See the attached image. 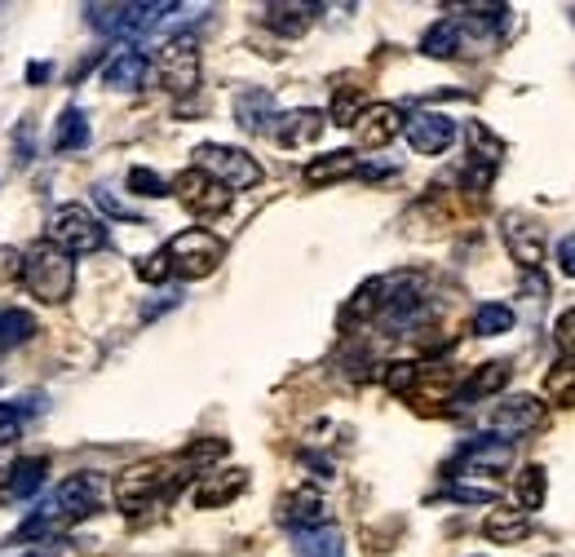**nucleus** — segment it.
<instances>
[{
  "label": "nucleus",
  "mask_w": 575,
  "mask_h": 557,
  "mask_svg": "<svg viewBox=\"0 0 575 557\" xmlns=\"http://www.w3.org/2000/svg\"><path fill=\"white\" fill-rule=\"evenodd\" d=\"M173 190H177V199H182L195 217H221V212L230 208V190H226L221 182H212L208 173H199V169L177 173V177H173Z\"/></svg>",
  "instance_id": "9"
},
{
  "label": "nucleus",
  "mask_w": 575,
  "mask_h": 557,
  "mask_svg": "<svg viewBox=\"0 0 575 557\" xmlns=\"http://www.w3.org/2000/svg\"><path fill=\"white\" fill-rule=\"evenodd\" d=\"M557 270H562L566 279H575V231L557 244Z\"/></svg>",
  "instance_id": "40"
},
{
  "label": "nucleus",
  "mask_w": 575,
  "mask_h": 557,
  "mask_svg": "<svg viewBox=\"0 0 575 557\" xmlns=\"http://www.w3.org/2000/svg\"><path fill=\"white\" fill-rule=\"evenodd\" d=\"M169 275H173L169 253H151V257H142V262H138V279H147V283H164Z\"/></svg>",
  "instance_id": "37"
},
{
  "label": "nucleus",
  "mask_w": 575,
  "mask_h": 557,
  "mask_svg": "<svg viewBox=\"0 0 575 557\" xmlns=\"http://www.w3.org/2000/svg\"><path fill=\"white\" fill-rule=\"evenodd\" d=\"M249 474L244 469H221V474H204V483L195 487V509H221L235 496H244Z\"/></svg>",
  "instance_id": "17"
},
{
  "label": "nucleus",
  "mask_w": 575,
  "mask_h": 557,
  "mask_svg": "<svg viewBox=\"0 0 575 557\" xmlns=\"http://www.w3.org/2000/svg\"><path fill=\"white\" fill-rule=\"evenodd\" d=\"M470 151H474V164H487V169H496V164H501V155H505L501 138H496V134H487L479 120L470 125Z\"/></svg>",
  "instance_id": "33"
},
{
  "label": "nucleus",
  "mask_w": 575,
  "mask_h": 557,
  "mask_svg": "<svg viewBox=\"0 0 575 557\" xmlns=\"http://www.w3.org/2000/svg\"><path fill=\"white\" fill-rule=\"evenodd\" d=\"M474 332L479 337H505V332H514V310L501 305V301H487L474 310Z\"/></svg>",
  "instance_id": "29"
},
{
  "label": "nucleus",
  "mask_w": 575,
  "mask_h": 557,
  "mask_svg": "<svg viewBox=\"0 0 575 557\" xmlns=\"http://www.w3.org/2000/svg\"><path fill=\"white\" fill-rule=\"evenodd\" d=\"M501 240H505L509 257H514L527 275H536V270L544 266V227H540L536 217L505 212V217H501Z\"/></svg>",
  "instance_id": "8"
},
{
  "label": "nucleus",
  "mask_w": 575,
  "mask_h": 557,
  "mask_svg": "<svg viewBox=\"0 0 575 557\" xmlns=\"http://www.w3.org/2000/svg\"><path fill=\"white\" fill-rule=\"evenodd\" d=\"M23 433V420L14 416V407H0V448H5V442H14Z\"/></svg>",
  "instance_id": "39"
},
{
  "label": "nucleus",
  "mask_w": 575,
  "mask_h": 557,
  "mask_svg": "<svg viewBox=\"0 0 575 557\" xmlns=\"http://www.w3.org/2000/svg\"><path fill=\"white\" fill-rule=\"evenodd\" d=\"M89 27H97L102 36H120V40H138L151 36L156 27H164L173 14H182V5H169V0H125V5H89Z\"/></svg>",
  "instance_id": "3"
},
{
  "label": "nucleus",
  "mask_w": 575,
  "mask_h": 557,
  "mask_svg": "<svg viewBox=\"0 0 575 557\" xmlns=\"http://www.w3.org/2000/svg\"><path fill=\"white\" fill-rule=\"evenodd\" d=\"M275 120V93L271 89H244L235 93V125L244 134H266Z\"/></svg>",
  "instance_id": "18"
},
{
  "label": "nucleus",
  "mask_w": 575,
  "mask_h": 557,
  "mask_svg": "<svg viewBox=\"0 0 575 557\" xmlns=\"http://www.w3.org/2000/svg\"><path fill=\"white\" fill-rule=\"evenodd\" d=\"M364 111H368V97L359 93V89H336V97H332V125H359V116H364Z\"/></svg>",
  "instance_id": "30"
},
{
  "label": "nucleus",
  "mask_w": 575,
  "mask_h": 557,
  "mask_svg": "<svg viewBox=\"0 0 575 557\" xmlns=\"http://www.w3.org/2000/svg\"><path fill=\"white\" fill-rule=\"evenodd\" d=\"M49 244H58L67 257H89L106 244V227L84 204H62L49 217Z\"/></svg>",
  "instance_id": "5"
},
{
  "label": "nucleus",
  "mask_w": 575,
  "mask_h": 557,
  "mask_svg": "<svg viewBox=\"0 0 575 557\" xmlns=\"http://www.w3.org/2000/svg\"><path fill=\"white\" fill-rule=\"evenodd\" d=\"M509 372H514V368H509L505 359H496V363H483V368H479V372H474L465 385L456 390V403H465V407H470V403H479V398H487V394H501V390L509 385Z\"/></svg>",
  "instance_id": "21"
},
{
  "label": "nucleus",
  "mask_w": 575,
  "mask_h": 557,
  "mask_svg": "<svg viewBox=\"0 0 575 557\" xmlns=\"http://www.w3.org/2000/svg\"><path fill=\"white\" fill-rule=\"evenodd\" d=\"M544 390H549V398H553L557 407H575V363H571V359L557 363V368L544 376Z\"/></svg>",
  "instance_id": "31"
},
{
  "label": "nucleus",
  "mask_w": 575,
  "mask_h": 557,
  "mask_svg": "<svg viewBox=\"0 0 575 557\" xmlns=\"http://www.w3.org/2000/svg\"><path fill=\"white\" fill-rule=\"evenodd\" d=\"M310 19H314V5H266L262 10V23L271 27V32H279V36H301L306 27H310Z\"/></svg>",
  "instance_id": "24"
},
{
  "label": "nucleus",
  "mask_w": 575,
  "mask_h": 557,
  "mask_svg": "<svg viewBox=\"0 0 575 557\" xmlns=\"http://www.w3.org/2000/svg\"><path fill=\"white\" fill-rule=\"evenodd\" d=\"M514 465V442L509 438H474L456 456V478L460 474H505Z\"/></svg>",
  "instance_id": "12"
},
{
  "label": "nucleus",
  "mask_w": 575,
  "mask_h": 557,
  "mask_svg": "<svg viewBox=\"0 0 575 557\" xmlns=\"http://www.w3.org/2000/svg\"><path fill=\"white\" fill-rule=\"evenodd\" d=\"M23 288H27L41 305H62V301L71 297V288H76V266H71V257H67L58 244H49V240L32 244V248L23 253Z\"/></svg>",
  "instance_id": "2"
},
{
  "label": "nucleus",
  "mask_w": 575,
  "mask_h": 557,
  "mask_svg": "<svg viewBox=\"0 0 575 557\" xmlns=\"http://www.w3.org/2000/svg\"><path fill=\"white\" fill-rule=\"evenodd\" d=\"M221 456H226V438H199V442H191V448L177 456V465L182 469H199V465H212Z\"/></svg>",
  "instance_id": "32"
},
{
  "label": "nucleus",
  "mask_w": 575,
  "mask_h": 557,
  "mask_svg": "<svg viewBox=\"0 0 575 557\" xmlns=\"http://www.w3.org/2000/svg\"><path fill=\"white\" fill-rule=\"evenodd\" d=\"M553 346H557L562 359L575 363V310H562V314H557V323H553Z\"/></svg>",
  "instance_id": "36"
},
{
  "label": "nucleus",
  "mask_w": 575,
  "mask_h": 557,
  "mask_svg": "<svg viewBox=\"0 0 575 557\" xmlns=\"http://www.w3.org/2000/svg\"><path fill=\"white\" fill-rule=\"evenodd\" d=\"M292 553L297 557H345V544H341L336 526H314V531L292 535Z\"/></svg>",
  "instance_id": "23"
},
{
  "label": "nucleus",
  "mask_w": 575,
  "mask_h": 557,
  "mask_svg": "<svg viewBox=\"0 0 575 557\" xmlns=\"http://www.w3.org/2000/svg\"><path fill=\"white\" fill-rule=\"evenodd\" d=\"M447 496L460 500V504H492V500H496L492 487H447Z\"/></svg>",
  "instance_id": "38"
},
{
  "label": "nucleus",
  "mask_w": 575,
  "mask_h": 557,
  "mask_svg": "<svg viewBox=\"0 0 575 557\" xmlns=\"http://www.w3.org/2000/svg\"><path fill=\"white\" fill-rule=\"evenodd\" d=\"M97 204H102L106 212H115V217H134V221H138V212H134L129 204H120V199H115V195H111L106 186H97Z\"/></svg>",
  "instance_id": "41"
},
{
  "label": "nucleus",
  "mask_w": 575,
  "mask_h": 557,
  "mask_svg": "<svg viewBox=\"0 0 575 557\" xmlns=\"http://www.w3.org/2000/svg\"><path fill=\"white\" fill-rule=\"evenodd\" d=\"M147 76H151V58L138 54V49H125V54H115V58L106 62L102 84H111V89H142Z\"/></svg>",
  "instance_id": "20"
},
{
  "label": "nucleus",
  "mask_w": 575,
  "mask_h": 557,
  "mask_svg": "<svg viewBox=\"0 0 575 557\" xmlns=\"http://www.w3.org/2000/svg\"><path fill=\"white\" fill-rule=\"evenodd\" d=\"M36 337V318L27 310H0V355Z\"/></svg>",
  "instance_id": "27"
},
{
  "label": "nucleus",
  "mask_w": 575,
  "mask_h": 557,
  "mask_svg": "<svg viewBox=\"0 0 575 557\" xmlns=\"http://www.w3.org/2000/svg\"><path fill=\"white\" fill-rule=\"evenodd\" d=\"M323 125H327L323 111H314V106H297V111H288V116H275L271 134H275L279 147L297 151V147H310V142L323 134Z\"/></svg>",
  "instance_id": "15"
},
{
  "label": "nucleus",
  "mask_w": 575,
  "mask_h": 557,
  "mask_svg": "<svg viewBox=\"0 0 575 557\" xmlns=\"http://www.w3.org/2000/svg\"><path fill=\"white\" fill-rule=\"evenodd\" d=\"M527 531H531V522H527L522 509H492V513L483 518V535H487L492 544H518Z\"/></svg>",
  "instance_id": "22"
},
{
  "label": "nucleus",
  "mask_w": 575,
  "mask_h": 557,
  "mask_svg": "<svg viewBox=\"0 0 575 557\" xmlns=\"http://www.w3.org/2000/svg\"><path fill=\"white\" fill-rule=\"evenodd\" d=\"M177 478L182 474H173L169 461H142V465H134V469H125L120 478H115V504H120L125 513H142L156 500L173 496Z\"/></svg>",
  "instance_id": "4"
},
{
  "label": "nucleus",
  "mask_w": 575,
  "mask_h": 557,
  "mask_svg": "<svg viewBox=\"0 0 575 557\" xmlns=\"http://www.w3.org/2000/svg\"><path fill=\"white\" fill-rule=\"evenodd\" d=\"M487 425L496 433H531V429L544 425V403L531 398V394H514V398L496 403V411L487 416Z\"/></svg>",
  "instance_id": "14"
},
{
  "label": "nucleus",
  "mask_w": 575,
  "mask_h": 557,
  "mask_svg": "<svg viewBox=\"0 0 575 557\" xmlns=\"http://www.w3.org/2000/svg\"><path fill=\"white\" fill-rule=\"evenodd\" d=\"M355 134H359V147H368V151L390 147V142L403 134V111L390 106V102H368V111L359 116Z\"/></svg>",
  "instance_id": "13"
},
{
  "label": "nucleus",
  "mask_w": 575,
  "mask_h": 557,
  "mask_svg": "<svg viewBox=\"0 0 575 557\" xmlns=\"http://www.w3.org/2000/svg\"><path fill=\"white\" fill-rule=\"evenodd\" d=\"M544 491H549V483H544V469H540V465H527V469L518 474V483H514V496H518V509H522V513H536V509L544 504Z\"/></svg>",
  "instance_id": "28"
},
{
  "label": "nucleus",
  "mask_w": 575,
  "mask_h": 557,
  "mask_svg": "<svg viewBox=\"0 0 575 557\" xmlns=\"http://www.w3.org/2000/svg\"><path fill=\"white\" fill-rule=\"evenodd\" d=\"M359 155L355 151H327V155H319V160H310L306 164V186H327V182H345V177H359Z\"/></svg>",
  "instance_id": "19"
},
{
  "label": "nucleus",
  "mask_w": 575,
  "mask_h": 557,
  "mask_svg": "<svg viewBox=\"0 0 575 557\" xmlns=\"http://www.w3.org/2000/svg\"><path fill=\"white\" fill-rule=\"evenodd\" d=\"M195 169L208 173L212 182H221L226 190H253L262 182V164L240 151V147H217V142H204L195 151Z\"/></svg>",
  "instance_id": "6"
},
{
  "label": "nucleus",
  "mask_w": 575,
  "mask_h": 557,
  "mask_svg": "<svg viewBox=\"0 0 575 557\" xmlns=\"http://www.w3.org/2000/svg\"><path fill=\"white\" fill-rule=\"evenodd\" d=\"M45 474H49V461H45V456H27V461H14V469H10L5 487H10V496H19V500H23V496L41 491Z\"/></svg>",
  "instance_id": "25"
},
{
  "label": "nucleus",
  "mask_w": 575,
  "mask_h": 557,
  "mask_svg": "<svg viewBox=\"0 0 575 557\" xmlns=\"http://www.w3.org/2000/svg\"><path fill=\"white\" fill-rule=\"evenodd\" d=\"M156 71H160V84H164L169 93H191V89L199 84V49H195V40H191V36L169 40Z\"/></svg>",
  "instance_id": "10"
},
{
  "label": "nucleus",
  "mask_w": 575,
  "mask_h": 557,
  "mask_svg": "<svg viewBox=\"0 0 575 557\" xmlns=\"http://www.w3.org/2000/svg\"><path fill=\"white\" fill-rule=\"evenodd\" d=\"M509 10L505 5H492V10H474V14H456V19H442L425 32L421 49L429 58H479L496 45V32L487 23H501Z\"/></svg>",
  "instance_id": "1"
},
{
  "label": "nucleus",
  "mask_w": 575,
  "mask_h": 557,
  "mask_svg": "<svg viewBox=\"0 0 575 557\" xmlns=\"http://www.w3.org/2000/svg\"><path fill=\"white\" fill-rule=\"evenodd\" d=\"M421 385V368L416 363H390L386 368V390L390 394H412Z\"/></svg>",
  "instance_id": "35"
},
{
  "label": "nucleus",
  "mask_w": 575,
  "mask_h": 557,
  "mask_svg": "<svg viewBox=\"0 0 575 557\" xmlns=\"http://www.w3.org/2000/svg\"><path fill=\"white\" fill-rule=\"evenodd\" d=\"M89 147V125L76 106L62 111V120H58V134H54V151L58 155H71V151H84Z\"/></svg>",
  "instance_id": "26"
},
{
  "label": "nucleus",
  "mask_w": 575,
  "mask_h": 557,
  "mask_svg": "<svg viewBox=\"0 0 575 557\" xmlns=\"http://www.w3.org/2000/svg\"><path fill=\"white\" fill-rule=\"evenodd\" d=\"M403 134L416 155H442L456 142V120L442 116V111H416V116L403 120Z\"/></svg>",
  "instance_id": "11"
},
{
  "label": "nucleus",
  "mask_w": 575,
  "mask_h": 557,
  "mask_svg": "<svg viewBox=\"0 0 575 557\" xmlns=\"http://www.w3.org/2000/svg\"><path fill=\"white\" fill-rule=\"evenodd\" d=\"M279 522H284V526H292V535H297V531H314V526H327V509H323V496H319V491H310V487H301V491L284 496V500H279Z\"/></svg>",
  "instance_id": "16"
},
{
  "label": "nucleus",
  "mask_w": 575,
  "mask_h": 557,
  "mask_svg": "<svg viewBox=\"0 0 575 557\" xmlns=\"http://www.w3.org/2000/svg\"><path fill=\"white\" fill-rule=\"evenodd\" d=\"M129 190L134 195H142V199H160V195H169V182L160 177V173H151V169H129Z\"/></svg>",
  "instance_id": "34"
},
{
  "label": "nucleus",
  "mask_w": 575,
  "mask_h": 557,
  "mask_svg": "<svg viewBox=\"0 0 575 557\" xmlns=\"http://www.w3.org/2000/svg\"><path fill=\"white\" fill-rule=\"evenodd\" d=\"M164 253H169V262H173V275H182V279H204V275H212V270L221 266L226 244H221L212 231H182V235L169 240Z\"/></svg>",
  "instance_id": "7"
}]
</instances>
